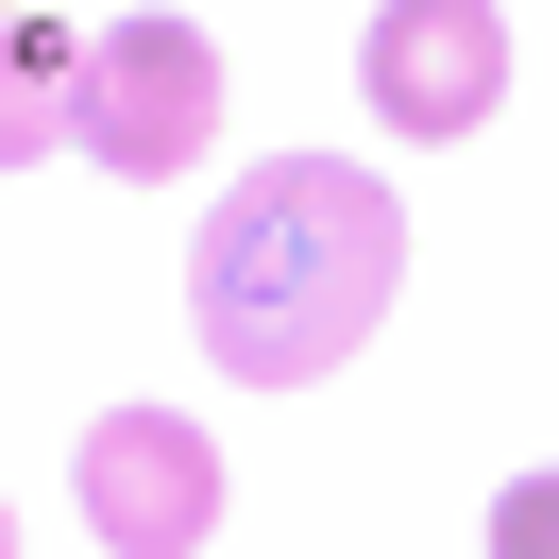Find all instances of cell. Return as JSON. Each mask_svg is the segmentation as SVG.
<instances>
[{
	"label": "cell",
	"mask_w": 559,
	"mask_h": 559,
	"mask_svg": "<svg viewBox=\"0 0 559 559\" xmlns=\"http://www.w3.org/2000/svg\"><path fill=\"white\" fill-rule=\"evenodd\" d=\"M407 288V204L373 153H254V187L187 238V322L238 390H306Z\"/></svg>",
	"instance_id": "6da1fadb"
},
{
	"label": "cell",
	"mask_w": 559,
	"mask_h": 559,
	"mask_svg": "<svg viewBox=\"0 0 559 559\" xmlns=\"http://www.w3.org/2000/svg\"><path fill=\"white\" fill-rule=\"evenodd\" d=\"M51 136L85 153V170L119 187H170L221 153V35L204 17H103V35L69 51V119Z\"/></svg>",
	"instance_id": "7a4b0ae2"
},
{
	"label": "cell",
	"mask_w": 559,
	"mask_h": 559,
	"mask_svg": "<svg viewBox=\"0 0 559 559\" xmlns=\"http://www.w3.org/2000/svg\"><path fill=\"white\" fill-rule=\"evenodd\" d=\"M69 509L103 525V559H204L221 543V441L187 407H103L69 441Z\"/></svg>",
	"instance_id": "3957f363"
},
{
	"label": "cell",
	"mask_w": 559,
	"mask_h": 559,
	"mask_svg": "<svg viewBox=\"0 0 559 559\" xmlns=\"http://www.w3.org/2000/svg\"><path fill=\"white\" fill-rule=\"evenodd\" d=\"M356 85H373L390 136H475L509 103V17L491 0H390L373 35H356Z\"/></svg>",
	"instance_id": "277c9868"
},
{
	"label": "cell",
	"mask_w": 559,
	"mask_h": 559,
	"mask_svg": "<svg viewBox=\"0 0 559 559\" xmlns=\"http://www.w3.org/2000/svg\"><path fill=\"white\" fill-rule=\"evenodd\" d=\"M491 559H559V491H543V475H525L509 509H491Z\"/></svg>",
	"instance_id": "5b68a950"
}]
</instances>
